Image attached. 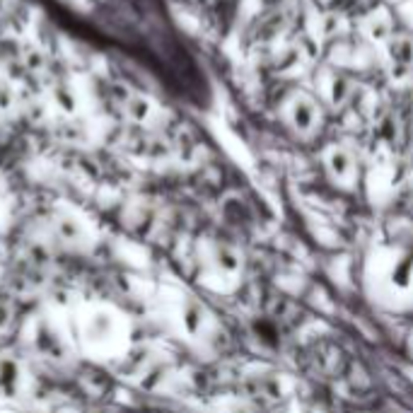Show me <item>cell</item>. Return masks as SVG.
Returning a JSON list of instances; mask_svg holds the SVG:
<instances>
[{
	"mask_svg": "<svg viewBox=\"0 0 413 413\" xmlns=\"http://www.w3.org/2000/svg\"><path fill=\"white\" fill-rule=\"evenodd\" d=\"M326 167L336 182H348L353 177V160L346 150H331V155L326 157Z\"/></svg>",
	"mask_w": 413,
	"mask_h": 413,
	"instance_id": "1",
	"label": "cell"
},
{
	"mask_svg": "<svg viewBox=\"0 0 413 413\" xmlns=\"http://www.w3.org/2000/svg\"><path fill=\"white\" fill-rule=\"evenodd\" d=\"M213 261H216V266L220 271L235 273L240 268V254L227 245H216V249H213Z\"/></svg>",
	"mask_w": 413,
	"mask_h": 413,
	"instance_id": "2",
	"label": "cell"
},
{
	"mask_svg": "<svg viewBox=\"0 0 413 413\" xmlns=\"http://www.w3.org/2000/svg\"><path fill=\"white\" fill-rule=\"evenodd\" d=\"M203 324H206V315H203L201 305L186 302V307H184V326H186V331L198 333L203 329Z\"/></svg>",
	"mask_w": 413,
	"mask_h": 413,
	"instance_id": "3",
	"label": "cell"
},
{
	"mask_svg": "<svg viewBox=\"0 0 413 413\" xmlns=\"http://www.w3.org/2000/svg\"><path fill=\"white\" fill-rule=\"evenodd\" d=\"M17 377H19V370H17V365H15V362H10V360L0 362V387L10 389V387L17 385Z\"/></svg>",
	"mask_w": 413,
	"mask_h": 413,
	"instance_id": "4",
	"label": "cell"
},
{
	"mask_svg": "<svg viewBox=\"0 0 413 413\" xmlns=\"http://www.w3.org/2000/svg\"><path fill=\"white\" fill-rule=\"evenodd\" d=\"M232 413H254V411H252V409H235Z\"/></svg>",
	"mask_w": 413,
	"mask_h": 413,
	"instance_id": "5",
	"label": "cell"
}]
</instances>
